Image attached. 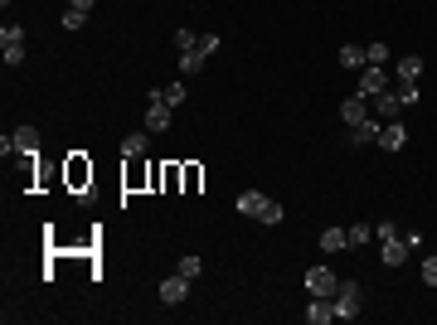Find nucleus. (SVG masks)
Here are the masks:
<instances>
[{
    "label": "nucleus",
    "mask_w": 437,
    "mask_h": 325,
    "mask_svg": "<svg viewBox=\"0 0 437 325\" xmlns=\"http://www.w3.org/2000/svg\"><path fill=\"white\" fill-rule=\"evenodd\" d=\"M330 306H335V321H359V306H364V292H359V282H345V277H340V287H335Z\"/></svg>",
    "instance_id": "obj_1"
},
{
    "label": "nucleus",
    "mask_w": 437,
    "mask_h": 325,
    "mask_svg": "<svg viewBox=\"0 0 437 325\" xmlns=\"http://www.w3.org/2000/svg\"><path fill=\"white\" fill-rule=\"evenodd\" d=\"M238 214L263 218V223H282V204L268 199V194H258V190H248V194H238Z\"/></svg>",
    "instance_id": "obj_2"
},
{
    "label": "nucleus",
    "mask_w": 437,
    "mask_h": 325,
    "mask_svg": "<svg viewBox=\"0 0 437 325\" xmlns=\"http://www.w3.org/2000/svg\"><path fill=\"white\" fill-rule=\"evenodd\" d=\"M0 156H39V127H15L0 136Z\"/></svg>",
    "instance_id": "obj_3"
},
{
    "label": "nucleus",
    "mask_w": 437,
    "mask_h": 325,
    "mask_svg": "<svg viewBox=\"0 0 437 325\" xmlns=\"http://www.w3.org/2000/svg\"><path fill=\"white\" fill-rule=\"evenodd\" d=\"M0 54H5L10 68H15V63H25V29H20V25H5V29H0Z\"/></svg>",
    "instance_id": "obj_4"
},
{
    "label": "nucleus",
    "mask_w": 437,
    "mask_h": 325,
    "mask_svg": "<svg viewBox=\"0 0 437 325\" xmlns=\"http://www.w3.org/2000/svg\"><path fill=\"white\" fill-rule=\"evenodd\" d=\"M335 287H340V277H335L330 267H311L306 272V292H311V297H335Z\"/></svg>",
    "instance_id": "obj_5"
},
{
    "label": "nucleus",
    "mask_w": 437,
    "mask_h": 325,
    "mask_svg": "<svg viewBox=\"0 0 437 325\" xmlns=\"http://www.w3.org/2000/svg\"><path fill=\"white\" fill-rule=\"evenodd\" d=\"M384 87H389V73H384V63H364V73H359V97H379Z\"/></svg>",
    "instance_id": "obj_6"
},
{
    "label": "nucleus",
    "mask_w": 437,
    "mask_h": 325,
    "mask_svg": "<svg viewBox=\"0 0 437 325\" xmlns=\"http://www.w3.org/2000/svg\"><path fill=\"white\" fill-rule=\"evenodd\" d=\"M146 132H170V102L161 92H151V102H146Z\"/></svg>",
    "instance_id": "obj_7"
},
{
    "label": "nucleus",
    "mask_w": 437,
    "mask_h": 325,
    "mask_svg": "<svg viewBox=\"0 0 437 325\" xmlns=\"http://www.w3.org/2000/svg\"><path fill=\"white\" fill-rule=\"evenodd\" d=\"M404 146H409V127H404V122H384V132H379V151L399 156Z\"/></svg>",
    "instance_id": "obj_8"
},
{
    "label": "nucleus",
    "mask_w": 437,
    "mask_h": 325,
    "mask_svg": "<svg viewBox=\"0 0 437 325\" xmlns=\"http://www.w3.org/2000/svg\"><path fill=\"white\" fill-rule=\"evenodd\" d=\"M379 132H384L379 117H364L359 127H350V146H379Z\"/></svg>",
    "instance_id": "obj_9"
},
{
    "label": "nucleus",
    "mask_w": 437,
    "mask_h": 325,
    "mask_svg": "<svg viewBox=\"0 0 437 325\" xmlns=\"http://www.w3.org/2000/svg\"><path fill=\"white\" fill-rule=\"evenodd\" d=\"M185 297H190V277L175 272V277H165V282H161V301H165V306H180Z\"/></svg>",
    "instance_id": "obj_10"
},
{
    "label": "nucleus",
    "mask_w": 437,
    "mask_h": 325,
    "mask_svg": "<svg viewBox=\"0 0 437 325\" xmlns=\"http://www.w3.org/2000/svg\"><path fill=\"white\" fill-rule=\"evenodd\" d=\"M399 107H404V102H399L394 87H384L379 97H369V112H379V117H389V122H399Z\"/></svg>",
    "instance_id": "obj_11"
},
{
    "label": "nucleus",
    "mask_w": 437,
    "mask_h": 325,
    "mask_svg": "<svg viewBox=\"0 0 437 325\" xmlns=\"http://www.w3.org/2000/svg\"><path fill=\"white\" fill-rule=\"evenodd\" d=\"M340 117H345V127H359V122H364V117H369V97H345V102H340Z\"/></svg>",
    "instance_id": "obj_12"
},
{
    "label": "nucleus",
    "mask_w": 437,
    "mask_h": 325,
    "mask_svg": "<svg viewBox=\"0 0 437 325\" xmlns=\"http://www.w3.org/2000/svg\"><path fill=\"white\" fill-rule=\"evenodd\" d=\"M330 321H335L330 297H311V306H306V325H330Z\"/></svg>",
    "instance_id": "obj_13"
},
{
    "label": "nucleus",
    "mask_w": 437,
    "mask_h": 325,
    "mask_svg": "<svg viewBox=\"0 0 437 325\" xmlns=\"http://www.w3.org/2000/svg\"><path fill=\"white\" fill-rule=\"evenodd\" d=\"M379 257L389 267H404V262H409V243H404V238H389V243H379Z\"/></svg>",
    "instance_id": "obj_14"
},
{
    "label": "nucleus",
    "mask_w": 437,
    "mask_h": 325,
    "mask_svg": "<svg viewBox=\"0 0 437 325\" xmlns=\"http://www.w3.org/2000/svg\"><path fill=\"white\" fill-rule=\"evenodd\" d=\"M350 238H345V228H321V252H345Z\"/></svg>",
    "instance_id": "obj_15"
},
{
    "label": "nucleus",
    "mask_w": 437,
    "mask_h": 325,
    "mask_svg": "<svg viewBox=\"0 0 437 325\" xmlns=\"http://www.w3.org/2000/svg\"><path fill=\"white\" fill-rule=\"evenodd\" d=\"M335 63H340V68H364V49H359V44H340Z\"/></svg>",
    "instance_id": "obj_16"
},
{
    "label": "nucleus",
    "mask_w": 437,
    "mask_h": 325,
    "mask_svg": "<svg viewBox=\"0 0 437 325\" xmlns=\"http://www.w3.org/2000/svg\"><path fill=\"white\" fill-rule=\"evenodd\" d=\"M418 73H423V54H404V58H399V78L418 82Z\"/></svg>",
    "instance_id": "obj_17"
},
{
    "label": "nucleus",
    "mask_w": 437,
    "mask_h": 325,
    "mask_svg": "<svg viewBox=\"0 0 437 325\" xmlns=\"http://www.w3.org/2000/svg\"><path fill=\"white\" fill-rule=\"evenodd\" d=\"M170 44H175V49H180V54H190V49H199V34H194V29H175V34H170Z\"/></svg>",
    "instance_id": "obj_18"
},
{
    "label": "nucleus",
    "mask_w": 437,
    "mask_h": 325,
    "mask_svg": "<svg viewBox=\"0 0 437 325\" xmlns=\"http://www.w3.org/2000/svg\"><path fill=\"white\" fill-rule=\"evenodd\" d=\"M146 136L151 132H132L127 141H122V156H146Z\"/></svg>",
    "instance_id": "obj_19"
},
{
    "label": "nucleus",
    "mask_w": 437,
    "mask_h": 325,
    "mask_svg": "<svg viewBox=\"0 0 437 325\" xmlns=\"http://www.w3.org/2000/svg\"><path fill=\"white\" fill-rule=\"evenodd\" d=\"M345 238H350V247H364L374 238V228H369V223H355V228H345Z\"/></svg>",
    "instance_id": "obj_20"
},
{
    "label": "nucleus",
    "mask_w": 437,
    "mask_h": 325,
    "mask_svg": "<svg viewBox=\"0 0 437 325\" xmlns=\"http://www.w3.org/2000/svg\"><path fill=\"white\" fill-rule=\"evenodd\" d=\"M199 68H204V54H199V49L180 54V73H185V78H190V73H199Z\"/></svg>",
    "instance_id": "obj_21"
},
{
    "label": "nucleus",
    "mask_w": 437,
    "mask_h": 325,
    "mask_svg": "<svg viewBox=\"0 0 437 325\" xmlns=\"http://www.w3.org/2000/svg\"><path fill=\"white\" fill-rule=\"evenodd\" d=\"M175 272H180V277H190V282H194V277L204 272V262H199L194 252H185V257H180V267H175Z\"/></svg>",
    "instance_id": "obj_22"
},
{
    "label": "nucleus",
    "mask_w": 437,
    "mask_h": 325,
    "mask_svg": "<svg viewBox=\"0 0 437 325\" xmlns=\"http://www.w3.org/2000/svg\"><path fill=\"white\" fill-rule=\"evenodd\" d=\"M394 92H399V102H404V107H413V102H418V82H409V78H399V87H394Z\"/></svg>",
    "instance_id": "obj_23"
},
{
    "label": "nucleus",
    "mask_w": 437,
    "mask_h": 325,
    "mask_svg": "<svg viewBox=\"0 0 437 325\" xmlns=\"http://www.w3.org/2000/svg\"><path fill=\"white\" fill-rule=\"evenodd\" d=\"M364 63H389V44H379V39L364 44Z\"/></svg>",
    "instance_id": "obj_24"
},
{
    "label": "nucleus",
    "mask_w": 437,
    "mask_h": 325,
    "mask_svg": "<svg viewBox=\"0 0 437 325\" xmlns=\"http://www.w3.org/2000/svg\"><path fill=\"white\" fill-rule=\"evenodd\" d=\"M83 20H88V15H83V10H73V5H68V10H63V20H58V25L68 29V34H73V29H83Z\"/></svg>",
    "instance_id": "obj_25"
},
{
    "label": "nucleus",
    "mask_w": 437,
    "mask_h": 325,
    "mask_svg": "<svg viewBox=\"0 0 437 325\" xmlns=\"http://www.w3.org/2000/svg\"><path fill=\"white\" fill-rule=\"evenodd\" d=\"M161 97L170 102V107H180V102H185V82H170V87L161 92Z\"/></svg>",
    "instance_id": "obj_26"
},
{
    "label": "nucleus",
    "mask_w": 437,
    "mask_h": 325,
    "mask_svg": "<svg viewBox=\"0 0 437 325\" xmlns=\"http://www.w3.org/2000/svg\"><path fill=\"white\" fill-rule=\"evenodd\" d=\"M374 238H379V243H389V238H399V223H389V218H384V223H374Z\"/></svg>",
    "instance_id": "obj_27"
},
{
    "label": "nucleus",
    "mask_w": 437,
    "mask_h": 325,
    "mask_svg": "<svg viewBox=\"0 0 437 325\" xmlns=\"http://www.w3.org/2000/svg\"><path fill=\"white\" fill-rule=\"evenodd\" d=\"M423 282L437 292V257H423Z\"/></svg>",
    "instance_id": "obj_28"
},
{
    "label": "nucleus",
    "mask_w": 437,
    "mask_h": 325,
    "mask_svg": "<svg viewBox=\"0 0 437 325\" xmlns=\"http://www.w3.org/2000/svg\"><path fill=\"white\" fill-rule=\"evenodd\" d=\"M218 44H223L218 34H204V39H199V54H204V58H209V54H218Z\"/></svg>",
    "instance_id": "obj_29"
},
{
    "label": "nucleus",
    "mask_w": 437,
    "mask_h": 325,
    "mask_svg": "<svg viewBox=\"0 0 437 325\" xmlns=\"http://www.w3.org/2000/svg\"><path fill=\"white\" fill-rule=\"evenodd\" d=\"M68 5H73V10H83V15H88V10H93L98 0H68Z\"/></svg>",
    "instance_id": "obj_30"
}]
</instances>
